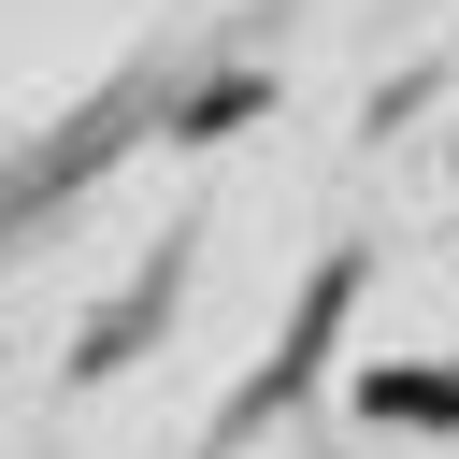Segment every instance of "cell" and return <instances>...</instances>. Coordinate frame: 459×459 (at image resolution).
Returning a JSON list of instances; mask_svg holds the SVG:
<instances>
[{
	"label": "cell",
	"mask_w": 459,
	"mask_h": 459,
	"mask_svg": "<svg viewBox=\"0 0 459 459\" xmlns=\"http://www.w3.org/2000/svg\"><path fill=\"white\" fill-rule=\"evenodd\" d=\"M172 287H186V244H158V258H143V273H129V287H115V301H100V316H86V344H72V373H86V387H100V373H115V359H143V330H158V316H172Z\"/></svg>",
	"instance_id": "6da1fadb"
},
{
	"label": "cell",
	"mask_w": 459,
	"mask_h": 459,
	"mask_svg": "<svg viewBox=\"0 0 459 459\" xmlns=\"http://www.w3.org/2000/svg\"><path fill=\"white\" fill-rule=\"evenodd\" d=\"M359 416L373 430H459V359H373L359 373Z\"/></svg>",
	"instance_id": "7a4b0ae2"
},
{
	"label": "cell",
	"mask_w": 459,
	"mask_h": 459,
	"mask_svg": "<svg viewBox=\"0 0 459 459\" xmlns=\"http://www.w3.org/2000/svg\"><path fill=\"white\" fill-rule=\"evenodd\" d=\"M244 115H258V72H215V86H201V100H172L158 129H186V143H215V129H244Z\"/></svg>",
	"instance_id": "3957f363"
}]
</instances>
